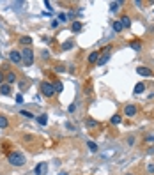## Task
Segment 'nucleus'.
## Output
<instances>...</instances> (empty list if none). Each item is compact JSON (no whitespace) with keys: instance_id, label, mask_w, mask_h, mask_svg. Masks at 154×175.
<instances>
[{"instance_id":"nucleus-1","label":"nucleus","mask_w":154,"mask_h":175,"mask_svg":"<svg viewBox=\"0 0 154 175\" xmlns=\"http://www.w3.org/2000/svg\"><path fill=\"white\" fill-rule=\"evenodd\" d=\"M9 163L13 166H23L25 165V156L21 154V152H9Z\"/></svg>"},{"instance_id":"nucleus-2","label":"nucleus","mask_w":154,"mask_h":175,"mask_svg":"<svg viewBox=\"0 0 154 175\" xmlns=\"http://www.w3.org/2000/svg\"><path fill=\"white\" fill-rule=\"evenodd\" d=\"M34 64V51L30 48L21 50V65H32Z\"/></svg>"},{"instance_id":"nucleus-3","label":"nucleus","mask_w":154,"mask_h":175,"mask_svg":"<svg viewBox=\"0 0 154 175\" xmlns=\"http://www.w3.org/2000/svg\"><path fill=\"white\" fill-rule=\"evenodd\" d=\"M41 92H43V96H46V97H53V96H55L53 85L48 83V81H43V83H41Z\"/></svg>"},{"instance_id":"nucleus-4","label":"nucleus","mask_w":154,"mask_h":175,"mask_svg":"<svg viewBox=\"0 0 154 175\" xmlns=\"http://www.w3.org/2000/svg\"><path fill=\"white\" fill-rule=\"evenodd\" d=\"M9 58H11V62H14V64H20V65H21V53H20V51L13 50V51L9 53Z\"/></svg>"},{"instance_id":"nucleus-5","label":"nucleus","mask_w":154,"mask_h":175,"mask_svg":"<svg viewBox=\"0 0 154 175\" xmlns=\"http://www.w3.org/2000/svg\"><path fill=\"white\" fill-rule=\"evenodd\" d=\"M124 113H126L128 117H133V115H137V106H133V104H128V106H124Z\"/></svg>"},{"instance_id":"nucleus-6","label":"nucleus","mask_w":154,"mask_h":175,"mask_svg":"<svg viewBox=\"0 0 154 175\" xmlns=\"http://www.w3.org/2000/svg\"><path fill=\"white\" fill-rule=\"evenodd\" d=\"M20 44H23L25 48H30V44H32V37H30V35H21V37H20Z\"/></svg>"},{"instance_id":"nucleus-7","label":"nucleus","mask_w":154,"mask_h":175,"mask_svg":"<svg viewBox=\"0 0 154 175\" xmlns=\"http://www.w3.org/2000/svg\"><path fill=\"white\" fill-rule=\"evenodd\" d=\"M137 73L140 76H152V71L149 67H142V65H140V67H137Z\"/></svg>"},{"instance_id":"nucleus-8","label":"nucleus","mask_w":154,"mask_h":175,"mask_svg":"<svg viewBox=\"0 0 154 175\" xmlns=\"http://www.w3.org/2000/svg\"><path fill=\"white\" fill-rule=\"evenodd\" d=\"M0 94H2V96H9L11 94V85L2 83V85H0Z\"/></svg>"},{"instance_id":"nucleus-9","label":"nucleus","mask_w":154,"mask_h":175,"mask_svg":"<svg viewBox=\"0 0 154 175\" xmlns=\"http://www.w3.org/2000/svg\"><path fill=\"white\" fill-rule=\"evenodd\" d=\"M119 21H121V23H122V27H128V28L131 27V18H129L128 14H124V16H122V18H121Z\"/></svg>"},{"instance_id":"nucleus-10","label":"nucleus","mask_w":154,"mask_h":175,"mask_svg":"<svg viewBox=\"0 0 154 175\" xmlns=\"http://www.w3.org/2000/svg\"><path fill=\"white\" fill-rule=\"evenodd\" d=\"M133 92H135V94H142V92H145V83H142V81L137 83V85H135V89H133Z\"/></svg>"},{"instance_id":"nucleus-11","label":"nucleus","mask_w":154,"mask_h":175,"mask_svg":"<svg viewBox=\"0 0 154 175\" xmlns=\"http://www.w3.org/2000/svg\"><path fill=\"white\" fill-rule=\"evenodd\" d=\"M98 60H99V51H92L89 55V64H98Z\"/></svg>"},{"instance_id":"nucleus-12","label":"nucleus","mask_w":154,"mask_h":175,"mask_svg":"<svg viewBox=\"0 0 154 175\" xmlns=\"http://www.w3.org/2000/svg\"><path fill=\"white\" fill-rule=\"evenodd\" d=\"M6 80H7V85H13V83L16 81V74H14V73H7V74H6Z\"/></svg>"},{"instance_id":"nucleus-13","label":"nucleus","mask_w":154,"mask_h":175,"mask_svg":"<svg viewBox=\"0 0 154 175\" xmlns=\"http://www.w3.org/2000/svg\"><path fill=\"white\" fill-rule=\"evenodd\" d=\"M129 46L133 48L135 51H140V50H142V42H140V41H133V42H131Z\"/></svg>"},{"instance_id":"nucleus-14","label":"nucleus","mask_w":154,"mask_h":175,"mask_svg":"<svg viewBox=\"0 0 154 175\" xmlns=\"http://www.w3.org/2000/svg\"><path fill=\"white\" fill-rule=\"evenodd\" d=\"M112 27H114V32H121V30L124 28L121 21H114V23H112Z\"/></svg>"},{"instance_id":"nucleus-15","label":"nucleus","mask_w":154,"mask_h":175,"mask_svg":"<svg viewBox=\"0 0 154 175\" xmlns=\"http://www.w3.org/2000/svg\"><path fill=\"white\" fill-rule=\"evenodd\" d=\"M71 28H73V32H80L82 30V23H80V21H73Z\"/></svg>"},{"instance_id":"nucleus-16","label":"nucleus","mask_w":154,"mask_h":175,"mask_svg":"<svg viewBox=\"0 0 154 175\" xmlns=\"http://www.w3.org/2000/svg\"><path fill=\"white\" fill-rule=\"evenodd\" d=\"M110 124H112V126H117V124H121V115H114L112 119H110Z\"/></svg>"},{"instance_id":"nucleus-17","label":"nucleus","mask_w":154,"mask_h":175,"mask_svg":"<svg viewBox=\"0 0 154 175\" xmlns=\"http://www.w3.org/2000/svg\"><path fill=\"white\" fill-rule=\"evenodd\" d=\"M37 122H39L41 126H46V124H48V117H46V115H41V117H37Z\"/></svg>"},{"instance_id":"nucleus-18","label":"nucleus","mask_w":154,"mask_h":175,"mask_svg":"<svg viewBox=\"0 0 154 175\" xmlns=\"http://www.w3.org/2000/svg\"><path fill=\"white\" fill-rule=\"evenodd\" d=\"M71 48H73V41H66L64 44H62V50H64V51H68V50H71Z\"/></svg>"},{"instance_id":"nucleus-19","label":"nucleus","mask_w":154,"mask_h":175,"mask_svg":"<svg viewBox=\"0 0 154 175\" xmlns=\"http://www.w3.org/2000/svg\"><path fill=\"white\" fill-rule=\"evenodd\" d=\"M119 7H121V2H112V4H110V9H112V12H117Z\"/></svg>"},{"instance_id":"nucleus-20","label":"nucleus","mask_w":154,"mask_h":175,"mask_svg":"<svg viewBox=\"0 0 154 175\" xmlns=\"http://www.w3.org/2000/svg\"><path fill=\"white\" fill-rule=\"evenodd\" d=\"M85 124H87V127H98V122H96V120H92V119L85 120Z\"/></svg>"},{"instance_id":"nucleus-21","label":"nucleus","mask_w":154,"mask_h":175,"mask_svg":"<svg viewBox=\"0 0 154 175\" xmlns=\"http://www.w3.org/2000/svg\"><path fill=\"white\" fill-rule=\"evenodd\" d=\"M7 124H9L7 119H6L4 115H0V127H7Z\"/></svg>"},{"instance_id":"nucleus-22","label":"nucleus","mask_w":154,"mask_h":175,"mask_svg":"<svg viewBox=\"0 0 154 175\" xmlns=\"http://www.w3.org/2000/svg\"><path fill=\"white\" fill-rule=\"evenodd\" d=\"M53 89H55V92H62V89H64V85H62L60 81H57V83L53 85Z\"/></svg>"},{"instance_id":"nucleus-23","label":"nucleus","mask_w":154,"mask_h":175,"mask_svg":"<svg viewBox=\"0 0 154 175\" xmlns=\"http://www.w3.org/2000/svg\"><path fill=\"white\" fill-rule=\"evenodd\" d=\"M87 147H89L92 152H96V150H98V145H96L94 142H87Z\"/></svg>"},{"instance_id":"nucleus-24","label":"nucleus","mask_w":154,"mask_h":175,"mask_svg":"<svg viewBox=\"0 0 154 175\" xmlns=\"http://www.w3.org/2000/svg\"><path fill=\"white\" fill-rule=\"evenodd\" d=\"M21 115H23V117H29V119H34V115H32L30 112H27V110H21Z\"/></svg>"},{"instance_id":"nucleus-25","label":"nucleus","mask_w":154,"mask_h":175,"mask_svg":"<svg viewBox=\"0 0 154 175\" xmlns=\"http://www.w3.org/2000/svg\"><path fill=\"white\" fill-rule=\"evenodd\" d=\"M41 170H45V165H43V163H39V165L36 166V173L39 175V173H41Z\"/></svg>"},{"instance_id":"nucleus-26","label":"nucleus","mask_w":154,"mask_h":175,"mask_svg":"<svg viewBox=\"0 0 154 175\" xmlns=\"http://www.w3.org/2000/svg\"><path fill=\"white\" fill-rule=\"evenodd\" d=\"M66 19H68V14L60 12V14H59V23H60V21H66Z\"/></svg>"},{"instance_id":"nucleus-27","label":"nucleus","mask_w":154,"mask_h":175,"mask_svg":"<svg viewBox=\"0 0 154 175\" xmlns=\"http://www.w3.org/2000/svg\"><path fill=\"white\" fill-rule=\"evenodd\" d=\"M64 69H66L64 65H57V67H55V71H57V73H64Z\"/></svg>"},{"instance_id":"nucleus-28","label":"nucleus","mask_w":154,"mask_h":175,"mask_svg":"<svg viewBox=\"0 0 154 175\" xmlns=\"http://www.w3.org/2000/svg\"><path fill=\"white\" fill-rule=\"evenodd\" d=\"M27 85H29L27 81H21V83H20V89H21V90H25V89H27Z\"/></svg>"},{"instance_id":"nucleus-29","label":"nucleus","mask_w":154,"mask_h":175,"mask_svg":"<svg viewBox=\"0 0 154 175\" xmlns=\"http://www.w3.org/2000/svg\"><path fill=\"white\" fill-rule=\"evenodd\" d=\"M145 142H154V135H147L145 136Z\"/></svg>"},{"instance_id":"nucleus-30","label":"nucleus","mask_w":154,"mask_h":175,"mask_svg":"<svg viewBox=\"0 0 154 175\" xmlns=\"http://www.w3.org/2000/svg\"><path fill=\"white\" fill-rule=\"evenodd\" d=\"M4 80H6V76H4V73H2V71H0V85L4 83Z\"/></svg>"},{"instance_id":"nucleus-31","label":"nucleus","mask_w":154,"mask_h":175,"mask_svg":"<svg viewBox=\"0 0 154 175\" xmlns=\"http://www.w3.org/2000/svg\"><path fill=\"white\" fill-rule=\"evenodd\" d=\"M75 110H76V108H75V104H71V106H69V108H68V112H69V113H73V112H75Z\"/></svg>"},{"instance_id":"nucleus-32","label":"nucleus","mask_w":154,"mask_h":175,"mask_svg":"<svg viewBox=\"0 0 154 175\" xmlns=\"http://www.w3.org/2000/svg\"><path fill=\"white\" fill-rule=\"evenodd\" d=\"M16 103H23V97H21V96H20V94H18V96H16Z\"/></svg>"},{"instance_id":"nucleus-33","label":"nucleus","mask_w":154,"mask_h":175,"mask_svg":"<svg viewBox=\"0 0 154 175\" xmlns=\"http://www.w3.org/2000/svg\"><path fill=\"white\" fill-rule=\"evenodd\" d=\"M147 170H149V172H154V165H149V166H147Z\"/></svg>"},{"instance_id":"nucleus-34","label":"nucleus","mask_w":154,"mask_h":175,"mask_svg":"<svg viewBox=\"0 0 154 175\" xmlns=\"http://www.w3.org/2000/svg\"><path fill=\"white\" fill-rule=\"evenodd\" d=\"M128 175H131V173H128Z\"/></svg>"}]
</instances>
